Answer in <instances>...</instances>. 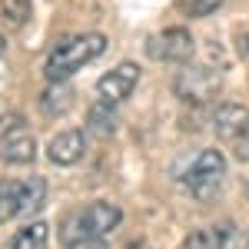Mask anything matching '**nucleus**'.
<instances>
[{"mask_svg":"<svg viewBox=\"0 0 249 249\" xmlns=\"http://www.w3.org/2000/svg\"><path fill=\"white\" fill-rule=\"evenodd\" d=\"M107 50V37L103 34H77V37L60 40L57 47L47 53V63H43V77L50 83L57 80H70L77 70H83L90 60H96Z\"/></svg>","mask_w":249,"mask_h":249,"instance_id":"nucleus-1","label":"nucleus"},{"mask_svg":"<svg viewBox=\"0 0 249 249\" xmlns=\"http://www.w3.org/2000/svg\"><path fill=\"white\" fill-rule=\"evenodd\" d=\"M120 219H123L120 206H113V203H90L87 210L73 213L63 223L60 243H63V249H83L93 239H107L120 226Z\"/></svg>","mask_w":249,"mask_h":249,"instance_id":"nucleus-2","label":"nucleus"},{"mask_svg":"<svg viewBox=\"0 0 249 249\" xmlns=\"http://www.w3.org/2000/svg\"><path fill=\"white\" fill-rule=\"evenodd\" d=\"M223 179H226V156L219 150H203L193 160V166L186 170V190L199 203H210L213 196L219 193Z\"/></svg>","mask_w":249,"mask_h":249,"instance_id":"nucleus-3","label":"nucleus"},{"mask_svg":"<svg viewBox=\"0 0 249 249\" xmlns=\"http://www.w3.org/2000/svg\"><path fill=\"white\" fill-rule=\"evenodd\" d=\"M196 50L190 30L183 27H170V30H160L146 40V57L156 63H186Z\"/></svg>","mask_w":249,"mask_h":249,"instance_id":"nucleus-4","label":"nucleus"},{"mask_svg":"<svg viewBox=\"0 0 249 249\" xmlns=\"http://www.w3.org/2000/svg\"><path fill=\"white\" fill-rule=\"evenodd\" d=\"M219 90V73H213L210 67H183L173 80V93L183 103H206Z\"/></svg>","mask_w":249,"mask_h":249,"instance_id":"nucleus-5","label":"nucleus"},{"mask_svg":"<svg viewBox=\"0 0 249 249\" xmlns=\"http://www.w3.org/2000/svg\"><path fill=\"white\" fill-rule=\"evenodd\" d=\"M136 83H140V67L126 60V63L113 67L110 73H103V77L96 80V100H107V103H123V100L136 90Z\"/></svg>","mask_w":249,"mask_h":249,"instance_id":"nucleus-6","label":"nucleus"},{"mask_svg":"<svg viewBox=\"0 0 249 249\" xmlns=\"http://www.w3.org/2000/svg\"><path fill=\"white\" fill-rule=\"evenodd\" d=\"M213 130H216L219 140L236 143V140L249 130V110L239 107V103H223V107H216V113H213Z\"/></svg>","mask_w":249,"mask_h":249,"instance_id":"nucleus-7","label":"nucleus"},{"mask_svg":"<svg viewBox=\"0 0 249 249\" xmlns=\"http://www.w3.org/2000/svg\"><path fill=\"white\" fill-rule=\"evenodd\" d=\"M83 153H87V136L80 133V130H63L47 146L50 163H57V166H73V163L83 160Z\"/></svg>","mask_w":249,"mask_h":249,"instance_id":"nucleus-8","label":"nucleus"},{"mask_svg":"<svg viewBox=\"0 0 249 249\" xmlns=\"http://www.w3.org/2000/svg\"><path fill=\"white\" fill-rule=\"evenodd\" d=\"M116 123H120L116 103H107V100L90 103V110H87V133L90 136H96V140H110V136L116 133Z\"/></svg>","mask_w":249,"mask_h":249,"instance_id":"nucleus-9","label":"nucleus"},{"mask_svg":"<svg viewBox=\"0 0 249 249\" xmlns=\"http://www.w3.org/2000/svg\"><path fill=\"white\" fill-rule=\"evenodd\" d=\"M232 236V223H216V226H203V230H193L186 236L183 249H226Z\"/></svg>","mask_w":249,"mask_h":249,"instance_id":"nucleus-10","label":"nucleus"},{"mask_svg":"<svg viewBox=\"0 0 249 249\" xmlns=\"http://www.w3.org/2000/svg\"><path fill=\"white\" fill-rule=\"evenodd\" d=\"M34 156H37V143L30 133L7 136L3 146H0V160L10 163V166H27V163H34Z\"/></svg>","mask_w":249,"mask_h":249,"instance_id":"nucleus-11","label":"nucleus"},{"mask_svg":"<svg viewBox=\"0 0 249 249\" xmlns=\"http://www.w3.org/2000/svg\"><path fill=\"white\" fill-rule=\"evenodd\" d=\"M70 107H73V87H70L67 80L50 83V87L40 93V110H43V116H63Z\"/></svg>","mask_w":249,"mask_h":249,"instance_id":"nucleus-12","label":"nucleus"},{"mask_svg":"<svg viewBox=\"0 0 249 249\" xmlns=\"http://www.w3.org/2000/svg\"><path fill=\"white\" fill-rule=\"evenodd\" d=\"M23 210V183L20 179H0V226L10 223Z\"/></svg>","mask_w":249,"mask_h":249,"instance_id":"nucleus-13","label":"nucleus"},{"mask_svg":"<svg viewBox=\"0 0 249 249\" xmlns=\"http://www.w3.org/2000/svg\"><path fill=\"white\" fill-rule=\"evenodd\" d=\"M50 243V226L47 223H27L23 230L14 232V239H10V249H47Z\"/></svg>","mask_w":249,"mask_h":249,"instance_id":"nucleus-14","label":"nucleus"},{"mask_svg":"<svg viewBox=\"0 0 249 249\" xmlns=\"http://www.w3.org/2000/svg\"><path fill=\"white\" fill-rule=\"evenodd\" d=\"M43 199H47V179H43V176H30V179H23V210H20V216L30 219L34 213H40Z\"/></svg>","mask_w":249,"mask_h":249,"instance_id":"nucleus-15","label":"nucleus"},{"mask_svg":"<svg viewBox=\"0 0 249 249\" xmlns=\"http://www.w3.org/2000/svg\"><path fill=\"white\" fill-rule=\"evenodd\" d=\"M0 17L10 30H20L30 17V0H0Z\"/></svg>","mask_w":249,"mask_h":249,"instance_id":"nucleus-16","label":"nucleus"},{"mask_svg":"<svg viewBox=\"0 0 249 249\" xmlns=\"http://www.w3.org/2000/svg\"><path fill=\"white\" fill-rule=\"evenodd\" d=\"M223 7V0H183V10L186 17H210Z\"/></svg>","mask_w":249,"mask_h":249,"instance_id":"nucleus-17","label":"nucleus"},{"mask_svg":"<svg viewBox=\"0 0 249 249\" xmlns=\"http://www.w3.org/2000/svg\"><path fill=\"white\" fill-rule=\"evenodd\" d=\"M232 150H236V160H239V163H249V130L232 143Z\"/></svg>","mask_w":249,"mask_h":249,"instance_id":"nucleus-18","label":"nucleus"},{"mask_svg":"<svg viewBox=\"0 0 249 249\" xmlns=\"http://www.w3.org/2000/svg\"><path fill=\"white\" fill-rule=\"evenodd\" d=\"M83 249H110V246H107V239H93V243H87Z\"/></svg>","mask_w":249,"mask_h":249,"instance_id":"nucleus-19","label":"nucleus"},{"mask_svg":"<svg viewBox=\"0 0 249 249\" xmlns=\"http://www.w3.org/2000/svg\"><path fill=\"white\" fill-rule=\"evenodd\" d=\"M239 50L249 57V34H243V40H239Z\"/></svg>","mask_w":249,"mask_h":249,"instance_id":"nucleus-20","label":"nucleus"},{"mask_svg":"<svg viewBox=\"0 0 249 249\" xmlns=\"http://www.w3.org/2000/svg\"><path fill=\"white\" fill-rule=\"evenodd\" d=\"M3 50H7V43H3V37H0V53H3Z\"/></svg>","mask_w":249,"mask_h":249,"instance_id":"nucleus-21","label":"nucleus"}]
</instances>
